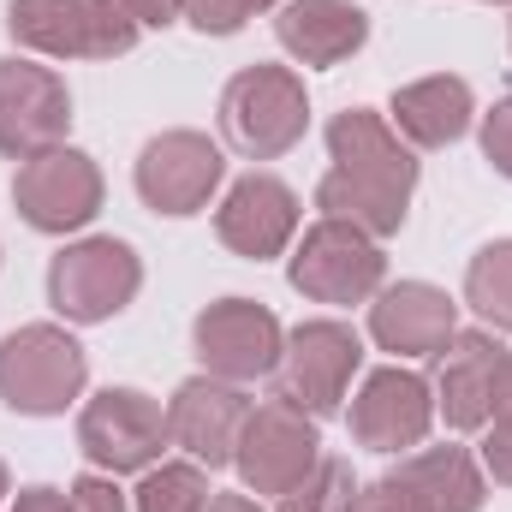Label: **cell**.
<instances>
[{"mask_svg": "<svg viewBox=\"0 0 512 512\" xmlns=\"http://www.w3.org/2000/svg\"><path fill=\"white\" fill-rule=\"evenodd\" d=\"M251 423V399L239 382H221V376H191V382L173 393L167 405V435L209 471L233 465L239 453V435Z\"/></svg>", "mask_w": 512, "mask_h": 512, "instance_id": "14", "label": "cell"}, {"mask_svg": "<svg viewBox=\"0 0 512 512\" xmlns=\"http://www.w3.org/2000/svg\"><path fill=\"white\" fill-rule=\"evenodd\" d=\"M489 417H512V352L501 358V370H495V411Z\"/></svg>", "mask_w": 512, "mask_h": 512, "instance_id": "32", "label": "cell"}, {"mask_svg": "<svg viewBox=\"0 0 512 512\" xmlns=\"http://www.w3.org/2000/svg\"><path fill=\"white\" fill-rule=\"evenodd\" d=\"M84 393V346L54 328H18L12 340H0V399L24 417H54Z\"/></svg>", "mask_w": 512, "mask_h": 512, "instance_id": "3", "label": "cell"}, {"mask_svg": "<svg viewBox=\"0 0 512 512\" xmlns=\"http://www.w3.org/2000/svg\"><path fill=\"white\" fill-rule=\"evenodd\" d=\"M66 501H72V512H126V495L108 477H78Z\"/></svg>", "mask_w": 512, "mask_h": 512, "instance_id": "28", "label": "cell"}, {"mask_svg": "<svg viewBox=\"0 0 512 512\" xmlns=\"http://www.w3.org/2000/svg\"><path fill=\"white\" fill-rule=\"evenodd\" d=\"M137 24H173L179 18V0H120Z\"/></svg>", "mask_w": 512, "mask_h": 512, "instance_id": "30", "label": "cell"}, {"mask_svg": "<svg viewBox=\"0 0 512 512\" xmlns=\"http://www.w3.org/2000/svg\"><path fill=\"white\" fill-rule=\"evenodd\" d=\"M262 6H274V0H179V18H191L203 36H233Z\"/></svg>", "mask_w": 512, "mask_h": 512, "instance_id": "25", "label": "cell"}, {"mask_svg": "<svg viewBox=\"0 0 512 512\" xmlns=\"http://www.w3.org/2000/svg\"><path fill=\"white\" fill-rule=\"evenodd\" d=\"M393 120L411 143L423 149H441V143H459L471 126V84L465 78H417L393 96Z\"/></svg>", "mask_w": 512, "mask_h": 512, "instance_id": "21", "label": "cell"}, {"mask_svg": "<svg viewBox=\"0 0 512 512\" xmlns=\"http://www.w3.org/2000/svg\"><path fill=\"white\" fill-rule=\"evenodd\" d=\"M393 477H399L429 512H483V501H489L483 465H477L465 447H423V453H411Z\"/></svg>", "mask_w": 512, "mask_h": 512, "instance_id": "20", "label": "cell"}, {"mask_svg": "<svg viewBox=\"0 0 512 512\" xmlns=\"http://www.w3.org/2000/svg\"><path fill=\"white\" fill-rule=\"evenodd\" d=\"M483 465H489L495 483L512 489V417H495V429H489V441H483Z\"/></svg>", "mask_w": 512, "mask_h": 512, "instance_id": "29", "label": "cell"}, {"mask_svg": "<svg viewBox=\"0 0 512 512\" xmlns=\"http://www.w3.org/2000/svg\"><path fill=\"white\" fill-rule=\"evenodd\" d=\"M280 322L274 310H262L251 298H221L197 316V358L209 376L221 382H256V376H274L280 364Z\"/></svg>", "mask_w": 512, "mask_h": 512, "instance_id": "12", "label": "cell"}, {"mask_svg": "<svg viewBox=\"0 0 512 512\" xmlns=\"http://www.w3.org/2000/svg\"><path fill=\"white\" fill-rule=\"evenodd\" d=\"M483 155L495 161V173H507L512 179V96L507 102H495V114L483 120Z\"/></svg>", "mask_w": 512, "mask_h": 512, "instance_id": "27", "label": "cell"}, {"mask_svg": "<svg viewBox=\"0 0 512 512\" xmlns=\"http://www.w3.org/2000/svg\"><path fill=\"white\" fill-rule=\"evenodd\" d=\"M507 346H495L489 328L453 334L447 340V364H441V417L453 429H483L495 411V370H501Z\"/></svg>", "mask_w": 512, "mask_h": 512, "instance_id": "19", "label": "cell"}, {"mask_svg": "<svg viewBox=\"0 0 512 512\" xmlns=\"http://www.w3.org/2000/svg\"><path fill=\"white\" fill-rule=\"evenodd\" d=\"M352 512H429L399 477H382V483H370V489H358L352 495Z\"/></svg>", "mask_w": 512, "mask_h": 512, "instance_id": "26", "label": "cell"}, {"mask_svg": "<svg viewBox=\"0 0 512 512\" xmlns=\"http://www.w3.org/2000/svg\"><path fill=\"white\" fill-rule=\"evenodd\" d=\"M429 423H435V393H429V382L417 370H399V364L376 370L364 382V393L352 399V435L370 453H405V447H417L429 435Z\"/></svg>", "mask_w": 512, "mask_h": 512, "instance_id": "15", "label": "cell"}, {"mask_svg": "<svg viewBox=\"0 0 512 512\" xmlns=\"http://www.w3.org/2000/svg\"><path fill=\"white\" fill-rule=\"evenodd\" d=\"M12 512H72V501H66L60 489H24Z\"/></svg>", "mask_w": 512, "mask_h": 512, "instance_id": "31", "label": "cell"}, {"mask_svg": "<svg viewBox=\"0 0 512 512\" xmlns=\"http://www.w3.org/2000/svg\"><path fill=\"white\" fill-rule=\"evenodd\" d=\"M489 6H512V0H489Z\"/></svg>", "mask_w": 512, "mask_h": 512, "instance_id": "35", "label": "cell"}, {"mask_svg": "<svg viewBox=\"0 0 512 512\" xmlns=\"http://www.w3.org/2000/svg\"><path fill=\"white\" fill-rule=\"evenodd\" d=\"M370 334L382 352H399V358H435L447 352V340L459 334V310L441 286L429 280H399L376 292L370 304Z\"/></svg>", "mask_w": 512, "mask_h": 512, "instance_id": "17", "label": "cell"}, {"mask_svg": "<svg viewBox=\"0 0 512 512\" xmlns=\"http://www.w3.org/2000/svg\"><path fill=\"white\" fill-rule=\"evenodd\" d=\"M12 203H18V215H24L36 233H72V227H84V221L102 209V173H96V161H90L84 149L54 143V149L30 155V161L18 167Z\"/></svg>", "mask_w": 512, "mask_h": 512, "instance_id": "8", "label": "cell"}, {"mask_svg": "<svg viewBox=\"0 0 512 512\" xmlns=\"http://www.w3.org/2000/svg\"><path fill=\"white\" fill-rule=\"evenodd\" d=\"M203 512H262L256 501H245V495H209V507Z\"/></svg>", "mask_w": 512, "mask_h": 512, "instance_id": "33", "label": "cell"}, {"mask_svg": "<svg viewBox=\"0 0 512 512\" xmlns=\"http://www.w3.org/2000/svg\"><path fill=\"white\" fill-rule=\"evenodd\" d=\"M328 155H334V173L316 185V203L334 221L364 227L370 239L399 233L417 191V161L393 137V126L370 108H346L328 126Z\"/></svg>", "mask_w": 512, "mask_h": 512, "instance_id": "1", "label": "cell"}, {"mask_svg": "<svg viewBox=\"0 0 512 512\" xmlns=\"http://www.w3.org/2000/svg\"><path fill=\"white\" fill-rule=\"evenodd\" d=\"M465 304L489 328L512 334V239H495V245H483V251L471 256V268H465Z\"/></svg>", "mask_w": 512, "mask_h": 512, "instance_id": "22", "label": "cell"}, {"mask_svg": "<svg viewBox=\"0 0 512 512\" xmlns=\"http://www.w3.org/2000/svg\"><path fill=\"white\" fill-rule=\"evenodd\" d=\"M215 233H221L227 251L251 256V262L280 256L292 245V233H298V197H292V185H280L274 173H245L227 191V203L215 209Z\"/></svg>", "mask_w": 512, "mask_h": 512, "instance_id": "16", "label": "cell"}, {"mask_svg": "<svg viewBox=\"0 0 512 512\" xmlns=\"http://www.w3.org/2000/svg\"><path fill=\"white\" fill-rule=\"evenodd\" d=\"M72 126V96L48 66L0 60V155H42Z\"/></svg>", "mask_w": 512, "mask_h": 512, "instance_id": "13", "label": "cell"}, {"mask_svg": "<svg viewBox=\"0 0 512 512\" xmlns=\"http://www.w3.org/2000/svg\"><path fill=\"white\" fill-rule=\"evenodd\" d=\"M0 501H6V465H0Z\"/></svg>", "mask_w": 512, "mask_h": 512, "instance_id": "34", "label": "cell"}, {"mask_svg": "<svg viewBox=\"0 0 512 512\" xmlns=\"http://www.w3.org/2000/svg\"><path fill=\"white\" fill-rule=\"evenodd\" d=\"M316 459H322L316 423H310V411H298V405H286V399L256 405L251 423H245V435H239V453H233L239 477L251 483L256 495H286Z\"/></svg>", "mask_w": 512, "mask_h": 512, "instance_id": "11", "label": "cell"}, {"mask_svg": "<svg viewBox=\"0 0 512 512\" xmlns=\"http://www.w3.org/2000/svg\"><path fill=\"white\" fill-rule=\"evenodd\" d=\"M221 126L233 137V149H245L251 161L286 155L304 137V126H310V102H304L298 72H286V66H245L227 84V96H221Z\"/></svg>", "mask_w": 512, "mask_h": 512, "instance_id": "4", "label": "cell"}, {"mask_svg": "<svg viewBox=\"0 0 512 512\" xmlns=\"http://www.w3.org/2000/svg\"><path fill=\"white\" fill-rule=\"evenodd\" d=\"M143 286V262L120 239H84L66 245L48 268V304L66 322H108L120 316Z\"/></svg>", "mask_w": 512, "mask_h": 512, "instance_id": "6", "label": "cell"}, {"mask_svg": "<svg viewBox=\"0 0 512 512\" xmlns=\"http://www.w3.org/2000/svg\"><path fill=\"white\" fill-rule=\"evenodd\" d=\"M382 268H387V256L364 227L328 215L292 251V286L304 298H316V304H364V298H376Z\"/></svg>", "mask_w": 512, "mask_h": 512, "instance_id": "7", "label": "cell"}, {"mask_svg": "<svg viewBox=\"0 0 512 512\" xmlns=\"http://www.w3.org/2000/svg\"><path fill=\"white\" fill-rule=\"evenodd\" d=\"M209 507V477L203 465H149L137 512H203Z\"/></svg>", "mask_w": 512, "mask_h": 512, "instance_id": "24", "label": "cell"}, {"mask_svg": "<svg viewBox=\"0 0 512 512\" xmlns=\"http://www.w3.org/2000/svg\"><path fill=\"white\" fill-rule=\"evenodd\" d=\"M352 465L346 459H316L286 495H280V512H352Z\"/></svg>", "mask_w": 512, "mask_h": 512, "instance_id": "23", "label": "cell"}, {"mask_svg": "<svg viewBox=\"0 0 512 512\" xmlns=\"http://www.w3.org/2000/svg\"><path fill=\"white\" fill-rule=\"evenodd\" d=\"M227 161L203 131H161L137 155V197L155 215H197L221 185Z\"/></svg>", "mask_w": 512, "mask_h": 512, "instance_id": "10", "label": "cell"}, {"mask_svg": "<svg viewBox=\"0 0 512 512\" xmlns=\"http://www.w3.org/2000/svg\"><path fill=\"white\" fill-rule=\"evenodd\" d=\"M6 30L54 60H114L137 48V18L120 0H12Z\"/></svg>", "mask_w": 512, "mask_h": 512, "instance_id": "2", "label": "cell"}, {"mask_svg": "<svg viewBox=\"0 0 512 512\" xmlns=\"http://www.w3.org/2000/svg\"><path fill=\"white\" fill-rule=\"evenodd\" d=\"M364 364V346L346 322H298L280 346V364H274V382L280 399L310 411V417H334L346 387Z\"/></svg>", "mask_w": 512, "mask_h": 512, "instance_id": "5", "label": "cell"}, {"mask_svg": "<svg viewBox=\"0 0 512 512\" xmlns=\"http://www.w3.org/2000/svg\"><path fill=\"white\" fill-rule=\"evenodd\" d=\"M274 36L304 66H340L364 48L370 18L352 0H286L280 18H274Z\"/></svg>", "mask_w": 512, "mask_h": 512, "instance_id": "18", "label": "cell"}, {"mask_svg": "<svg viewBox=\"0 0 512 512\" xmlns=\"http://www.w3.org/2000/svg\"><path fill=\"white\" fill-rule=\"evenodd\" d=\"M173 435H167V411L149 399V393H137V387H108V393H96L90 405H84V417H78V447L102 465V471H149L155 459H161V447H167Z\"/></svg>", "mask_w": 512, "mask_h": 512, "instance_id": "9", "label": "cell"}]
</instances>
